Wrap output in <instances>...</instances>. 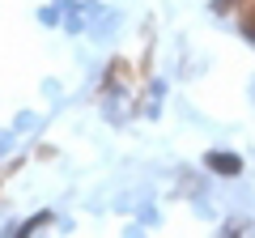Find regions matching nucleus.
I'll return each instance as SVG.
<instances>
[{"mask_svg":"<svg viewBox=\"0 0 255 238\" xmlns=\"http://www.w3.org/2000/svg\"><path fill=\"white\" fill-rule=\"evenodd\" d=\"M209 166L217 174H238V170H243V157H234V153H209Z\"/></svg>","mask_w":255,"mask_h":238,"instance_id":"f257e3e1","label":"nucleus"},{"mask_svg":"<svg viewBox=\"0 0 255 238\" xmlns=\"http://www.w3.org/2000/svg\"><path fill=\"white\" fill-rule=\"evenodd\" d=\"M238 30L255 43V0H243V4H238Z\"/></svg>","mask_w":255,"mask_h":238,"instance_id":"f03ea898","label":"nucleus"}]
</instances>
